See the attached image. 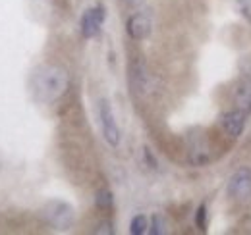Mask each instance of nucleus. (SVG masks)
Segmentation results:
<instances>
[{"instance_id": "1", "label": "nucleus", "mask_w": 251, "mask_h": 235, "mask_svg": "<svg viewBox=\"0 0 251 235\" xmlns=\"http://www.w3.org/2000/svg\"><path fill=\"white\" fill-rule=\"evenodd\" d=\"M68 87H70L68 71L60 66L45 64L33 71L31 93L39 102H45V104L56 102L60 96L66 94Z\"/></svg>"}, {"instance_id": "2", "label": "nucleus", "mask_w": 251, "mask_h": 235, "mask_svg": "<svg viewBox=\"0 0 251 235\" xmlns=\"http://www.w3.org/2000/svg\"><path fill=\"white\" fill-rule=\"evenodd\" d=\"M43 216L56 230H68L75 220L74 206L68 205L66 201H50V203H47L45 208H43Z\"/></svg>"}, {"instance_id": "3", "label": "nucleus", "mask_w": 251, "mask_h": 235, "mask_svg": "<svg viewBox=\"0 0 251 235\" xmlns=\"http://www.w3.org/2000/svg\"><path fill=\"white\" fill-rule=\"evenodd\" d=\"M99 118H100L104 141L110 147H118L120 145V129L116 125V119H114V114H112V108H110L108 100H100V104H99Z\"/></svg>"}, {"instance_id": "4", "label": "nucleus", "mask_w": 251, "mask_h": 235, "mask_svg": "<svg viewBox=\"0 0 251 235\" xmlns=\"http://www.w3.org/2000/svg\"><path fill=\"white\" fill-rule=\"evenodd\" d=\"M226 193L228 197H232L234 201H246L251 195V170L250 168H240L238 172H234L232 177L228 179L226 185Z\"/></svg>"}, {"instance_id": "5", "label": "nucleus", "mask_w": 251, "mask_h": 235, "mask_svg": "<svg viewBox=\"0 0 251 235\" xmlns=\"http://www.w3.org/2000/svg\"><path fill=\"white\" fill-rule=\"evenodd\" d=\"M129 83L137 96H145L151 91V73L143 62H133L129 70Z\"/></svg>"}, {"instance_id": "6", "label": "nucleus", "mask_w": 251, "mask_h": 235, "mask_svg": "<svg viewBox=\"0 0 251 235\" xmlns=\"http://www.w3.org/2000/svg\"><path fill=\"white\" fill-rule=\"evenodd\" d=\"M126 29H127V35L133 39V41H143L151 35V29H153V24H151V18L143 12L139 14H133L129 16L127 24H126Z\"/></svg>"}, {"instance_id": "7", "label": "nucleus", "mask_w": 251, "mask_h": 235, "mask_svg": "<svg viewBox=\"0 0 251 235\" xmlns=\"http://www.w3.org/2000/svg\"><path fill=\"white\" fill-rule=\"evenodd\" d=\"M246 119H248V114L244 110L236 108V110H230L220 118V125L230 137H240L242 131L246 129Z\"/></svg>"}, {"instance_id": "8", "label": "nucleus", "mask_w": 251, "mask_h": 235, "mask_svg": "<svg viewBox=\"0 0 251 235\" xmlns=\"http://www.w3.org/2000/svg\"><path fill=\"white\" fill-rule=\"evenodd\" d=\"M104 22V8L97 6V8H89L83 18H81V35L85 39H91L95 37L99 31H100V25Z\"/></svg>"}, {"instance_id": "9", "label": "nucleus", "mask_w": 251, "mask_h": 235, "mask_svg": "<svg viewBox=\"0 0 251 235\" xmlns=\"http://www.w3.org/2000/svg\"><path fill=\"white\" fill-rule=\"evenodd\" d=\"M236 104L240 110H244L246 114H251V81L246 79L242 85L236 89Z\"/></svg>"}, {"instance_id": "10", "label": "nucleus", "mask_w": 251, "mask_h": 235, "mask_svg": "<svg viewBox=\"0 0 251 235\" xmlns=\"http://www.w3.org/2000/svg\"><path fill=\"white\" fill-rule=\"evenodd\" d=\"M112 203H114V197H112V193L108 189H100L97 193V197H95V205H97V208H100V210L112 208Z\"/></svg>"}, {"instance_id": "11", "label": "nucleus", "mask_w": 251, "mask_h": 235, "mask_svg": "<svg viewBox=\"0 0 251 235\" xmlns=\"http://www.w3.org/2000/svg\"><path fill=\"white\" fill-rule=\"evenodd\" d=\"M168 234V224H166V218L155 214L151 218V235H164Z\"/></svg>"}, {"instance_id": "12", "label": "nucleus", "mask_w": 251, "mask_h": 235, "mask_svg": "<svg viewBox=\"0 0 251 235\" xmlns=\"http://www.w3.org/2000/svg\"><path fill=\"white\" fill-rule=\"evenodd\" d=\"M147 228H149V222H147V218L145 216H135L133 220H131V224H129V232L133 235H143L147 232Z\"/></svg>"}, {"instance_id": "13", "label": "nucleus", "mask_w": 251, "mask_h": 235, "mask_svg": "<svg viewBox=\"0 0 251 235\" xmlns=\"http://www.w3.org/2000/svg\"><path fill=\"white\" fill-rule=\"evenodd\" d=\"M205 218H207V208H205V205H201L197 208V214H195V224L199 230H205V226H207Z\"/></svg>"}, {"instance_id": "14", "label": "nucleus", "mask_w": 251, "mask_h": 235, "mask_svg": "<svg viewBox=\"0 0 251 235\" xmlns=\"http://www.w3.org/2000/svg\"><path fill=\"white\" fill-rule=\"evenodd\" d=\"M238 6H240V12L251 22V0H238Z\"/></svg>"}, {"instance_id": "15", "label": "nucleus", "mask_w": 251, "mask_h": 235, "mask_svg": "<svg viewBox=\"0 0 251 235\" xmlns=\"http://www.w3.org/2000/svg\"><path fill=\"white\" fill-rule=\"evenodd\" d=\"M95 234H114V230H112V226H110V222H100L99 226H97V230H95Z\"/></svg>"}, {"instance_id": "16", "label": "nucleus", "mask_w": 251, "mask_h": 235, "mask_svg": "<svg viewBox=\"0 0 251 235\" xmlns=\"http://www.w3.org/2000/svg\"><path fill=\"white\" fill-rule=\"evenodd\" d=\"M242 70H244V75H246V79H250V81H251V58H248L246 62H244Z\"/></svg>"}, {"instance_id": "17", "label": "nucleus", "mask_w": 251, "mask_h": 235, "mask_svg": "<svg viewBox=\"0 0 251 235\" xmlns=\"http://www.w3.org/2000/svg\"><path fill=\"white\" fill-rule=\"evenodd\" d=\"M143 154H145V158H147V162L151 164V168H157V160L153 158V154H151V150H149V148H143Z\"/></svg>"}, {"instance_id": "18", "label": "nucleus", "mask_w": 251, "mask_h": 235, "mask_svg": "<svg viewBox=\"0 0 251 235\" xmlns=\"http://www.w3.org/2000/svg\"><path fill=\"white\" fill-rule=\"evenodd\" d=\"M127 6H137V4H141V0H124Z\"/></svg>"}]
</instances>
